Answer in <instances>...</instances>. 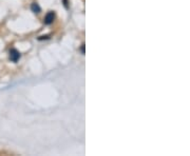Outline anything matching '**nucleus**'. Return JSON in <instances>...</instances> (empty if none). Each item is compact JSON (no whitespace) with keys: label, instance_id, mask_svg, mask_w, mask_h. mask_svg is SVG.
Returning a JSON list of instances; mask_svg holds the SVG:
<instances>
[{"label":"nucleus","instance_id":"nucleus-1","mask_svg":"<svg viewBox=\"0 0 190 156\" xmlns=\"http://www.w3.org/2000/svg\"><path fill=\"white\" fill-rule=\"evenodd\" d=\"M20 53L18 52L16 49H12L10 51V59L13 61V62H17L19 58H20Z\"/></svg>","mask_w":190,"mask_h":156},{"label":"nucleus","instance_id":"nucleus-2","mask_svg":"<svg viewBox=\"0 0 190 156\" xmlns=\"http://www.w3.org/2000/svg\"><path fill=\"white\" fill-rule=\"evenodd\" d=\"M55 19V14L53 12H49L45 17V25H51Z\"/></svg>","mask_w":190,"mask_h":156},{"label":"nucleus","instance_id":"nucleus-3","mask_svg":"<svg viewBox=\"0 0 190 156\" xmlns=\"http://www.w3.org/2000/svg\"><path fill=\"white\" fill-rule=\"evenodd\" d=\"M31 9H32V11H33L34 13H36V14H38V13L40 12V7L38 5V3H33L31 5Z\"/></svg>","mask_w":190,"mask_h":156},{"label":"nucleus","instance_id":"nucleus-4","mask_svg":"<svg viewBox=\"0 0 190 156\" xmlns=\"http://www.w3.org/2000/svg\"><path fill=\"white\" fill-rule=\"evenodd\" d=\"M80 50H81V53H83V54H85V44L81 45V49H80Z\"/></svg>","mask_w":190,"mask_h":156}]
</instances>
